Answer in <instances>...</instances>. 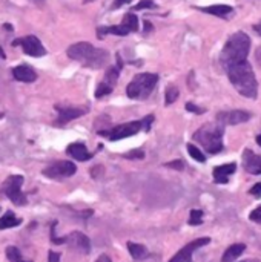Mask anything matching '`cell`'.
<instances>
[{"label": "cell", "mask_w": 261, "mask_h": 262, "mask_svg": "<svg viewBox=\"0 0 261 262\" xmlns=\"http://www.w3.org/2000/svg\"><path fill=\"white\" fill-rule=\"evenodd\" d=\"M125 157L129 158V160H131V158H140V160H141V158H144V152H143L141 149H138V151H131V152L125 154Z\"/></svg>", "instance_id": "d6a6232c"}, {"label": "cell", "mask_w": 261, "mask_h": 262, "mask_svg": "<svg viewBox=\"0 0 261 262\" xmlns=\"http://www.w3.org/2000/svg\"><path fill=\"white\" fill-rule=\"evenodd\" d=\"M250 120V113L246 110H226L217 115V121L221 126H235Z\"/></svg>", "instance_id": "30bf717a"}, {"label": "cell", "mask_w": 261, "mask_h": 262, "mask_svg": "<svg viewBox=\"0 0 261 262\" xmlns=\"http://www.w3.org/2000/svg\"><path fill=\"white\" fill-rule=\"evenodd\" d=\"M152 121H154V115H146L140 121H129V123H125L120 126H115L114 129H109V130H99V135L108 137L111 141H119V140H123V138H128V137L138 134L141 129L149 130Z\"/></svg>", "instance_id": "8992f818"}, {"label": "cell", "mask_w": 261, "mask_h": 262, "mask_svg": "<svg viewBox=\"0 0 261 262\" xmlns=\"http://www.w3.org/2000/svg\"><path fill=\"white\" fill-rule=\"evenodd\" d=\"M66 154L69 157H72L74 160L77 161H88L93 158V154L86 149V146L83 143H72L68 146V149H66Z\"/></svg>", "instance_id": "9a60e30c"}, {"label": "cell", "mask_w": 261, "mask_h": 262, "mask_svg": "<svg viewBox=\"0 0 261 262\" xmlns=\"http://www.w3.org/2000/svg\"><path fill=\"white\" fill-rule=\"evenodd\" d=\"M200 11L206 13V14H212L217 17H227L234 13V8L229 5H212V7H205V8H198Z\"/></svg>", "instance_id": "ffe728a7"}, {"label": "cell", "mask_w": 261, "mask_h": 262, "mask_svg": "<svg viewBox=\"0 0 261 262\" xmlns=\"http://www.w3.org/2000/svg\"><path fill=\"white\" fill-rule=\"evenodd\" d=\"M122 26H125L129 33L138 31V17L134 13H128L122 20Z\"/></svg>", "instance_id": "cb8c5ba5"}, {"label": "cell", "mask_w": 261, "mask_h": 262, "mask_svg": "<svg viewBox=\"0 0 261 262\" xmlns=\"http://www.w3.org/2000/svg\"><path fill=\"white\" fill-rule=\"evenodd\" d=\"M191 225H200L203 222V212L201 210H191V215H189V221H188Z\"/></svg>", "instance_id": "83f0119b"}, {"label": "cell", "mask_w": 261, "mask_h": 262, "mask_svg": "<svg viewBox=\"0 0 261 262\" xmlns=\"http://www.w3.org/2000/svg\"><path fill=\"white\" fill-rule=\"evenodd\" d=\"M211 242V238H198V239H194L192 242L186 244L176 256H173L169 262H192V254L195 250L205 247Z\"/></svg>", "instance_id": "8fae6325"}, {"label": "cell", "mask_w": 261, "mask_h": 262, "mask_svg": "<svg viewBox=\"0 0 261 262\" xmlns=\"http://www.w3.org/2000/svg\"><path fill=\"white\" fill-rule=\"evenodd\" d=\"M13 46H22L23 52L31 57H43L46 54L45 46L36 36H26L13 42Z\"/></svg>", "instance_id": "9c48e42d"}, {"label": "cell", "mask_w": 261, "mask_h": 262, "mask_svg": "<svg viewBox=\"0 0 261 262\" xmlns=\"http://www.w3.org/2000/svg\"><path fill=\"white\" fill-rule=\"evenodd\" d=\"M84 4H91V2H94V0H83Z\"/></svg>", "instance_id": "f6af8a7d"}, {"label": "cell", "mask_w": 261, "mask_h": 262, "mask_svg": "<svg viewBox=\"0 0 261 262\" xmlns=\"http://www.w3.org/2000/svg\"><path fill=\"white\" fill-rule=\"evenodd\" d=\"M151 29H152V25L146 20V22H144V31L148 33V31H151Z\"/></svg>", "instance_id": "ab89813d"}, {"label": "cell", "mask_w": 261, "mask_h": 262, "mask_svg": "<svg viewBox=\"0 0 261 262\" xmlns=\"http://www.w3.org/2000/svg\"><path fill=\"white\" fill-rule=\"evenodd\" d=\"M149 8H157V5L152 2V0H141L140 4H137L132 11H141V10H149Z\"/></svg>", "instance_id": "f1b7e54d"}, {"label": "cell", "mask_w": 261, "mask_h": 262, "mask_svg": "<svg viewBox=\"0 0 261 262\" xmlns=\"http://www.w3.org/2000/svg\"><path fill=\"white\" fill-rule=\"evenodd\" d=\"M65 244L69 245V248L83 253V254H88L91 251V242L90 238L83 235L81 231H72L69 233L68 236H65Z\"/></svg>", "instance_id": "7c38bea8"}, {"label": "cell", "mask_w": 261, "mask_h": 262, "mask_svg": "<svg viewBox=\"0 0 261 262\" xmlns=\"http://www.w3.org/2000/svg\"><path fill=\"white\" fill-rule=\"evenodd\" d=\"M128 250L131 253V256L135 260H141L148 256V248L141 245V244H135V242H128Z\"/></svg>", "instance_id": "603a6c76"}, {"label": "cell", "mask_w": 261, "mask_h": 262, "mask_svg": "<svg viewBox=\"0 0 261 262\" xmlns=\"http://www.w3.org/2000/svg\"><path fill=\"white\" fill-rule=\"evenodd\" d=\"M249 219L253 221V222H258L261 224V206H258L256 209H253L249 215Z\"/></svg>", "instance_id": "4dcf8cb0"}, {"label": "cell", "mask_w": 261, "mask_h": 262, "mask_svg": "<svg viewBox=\"0 0 261 262\" xmlns=\"http://www.w3.org/2000/svg\"><path fill=\"white\" fill-rule=\"evenodd\" d=\"M106 34H114V36H128L129 31L122 26V25H117V26H102L97 29V37L99 39H103Z\"/></svg>", "instance_id": "44dd1931"}, {"label": "cell", "mask_w": 261, "mask_h": 262, "mask_svg": "<svg viewBox=\"0 0 261 262\" xmlns=\"http://www.w3.org/2000/svg\"><path fill=\"white\" fill-rule=\"evenodd\" d=\"M188 152H189V155L195 160V161H198V163H205L206 161V157H205V154H203L197 146H194V144H188Z\"/></svg>", "instance_id": "484cf974"}, {"label": "cell", "mask_w": 261, "mask_h": 262, "mask_svg": "<svg viewBox=\"0 0 261 262\" xmlns=\"http://www.w3.org/2000/svg\"><path fill=\"white\" fill-rule=\"evenodd\" d=\"M246 250V244H232L226 248L223 253L221 262H234L237 257H240Z\"/></svg>", "instance_id": "d6986e66"}, {"label": "cell", "mask_w": 261, "mask_h": 262, "mask_svg": "<svg viewBox=\"0 0 261 262\" xmlns=\"http://www.w3.org/2000/svg\"><path fill=\"white\" fill-rule=\"evenodd\" d=\"M243 164L246 172L252 175H261V157L253 154L252 151L246 149L243 154Z\"/></svg>", "instance_id": "5bb4252c"}, {"label": "cell", "mask_w": 261, "mask_h": 262, "mask_svg": "<svg viewBox=\"0 0 261 262\" xmlns=\"http://www.w3.org/2000/svg\"><path fill=\"white\" fill-rule=\"evenodd\" d=\"M157 81H158L157 74H151V72L137 74L132 78V81L128 84L126 94L132 100H144V98H148L151 95Z\"/></svg>", "instance_id": "5b68a950"}, {"label": "cell", "mask_w": 261, "mask_h": 262, "mask_svg": "<svg viewBox=\"0 0 261 262\" xmlns=\"http://www.w3.org/2000/svg\"><path fill=\"white\" fill-rule=\"evenodd\" d=\"M55 110L59 112V118H57L55 124H66L78 116H81L86 110L80 109V107H72V106H60V104H55Z\"/></svg>", "instance_id": "4fadbf2b"}, {"label": "cell", "mask_w": 261, "mask_h": 262, "mask_svg": "<svg viewBox=\"0 0 261 262\" xmlns=\"http://www.w3.org/2000/svg\"><path fill=\"white\" fill-rule=\"evenodd\" d=\"M13 75L17 81H22V83H33L37 80V74L36 71L28 66V65H19L13 69Z\"/></svg>", "instance_id": "2e32d148"}, {"label": "cell", "mask_w": 261, "mask_h": 262, "mask_svg": "<svg viewBox=\"0 0 261 262\" xmlns=\"http://www.w3.org/2000/svg\"><path fill=\"white\" fill-rule=\"evenodd\" d=\"M111 92H112V87L106 86L105 83H100V84L97 86V89H96V97H97V98H102V97H105V95H108V94H111Z\"/></svg>", "instance_id": "f546056e"}, {"label": "cell", "mask_w": 261, "mask_h": 262, "mask_svg": "<svg viewBox=\"0 0 261 262\" xmlns=\"http://www.w3.org/2000/svg\"><path fill=\"white\" fill-rule=\"evenodd\" d=\"M48 262H60V254L55 251L48 253Z\"/></svg>", "instance_id": "8d00e7d4"}, {"label": "cell", "mask_w": 261, "mask_h": 262, "mask_svg": "<svg viewBox=\"0 0 261 262\" xmlns=\"http://www.w3.org/2000/svg\"><path fill=\"white\" fill-rule=\"evenodd\" d=\"M20 224H22V219L20 218H16V215L13 212H7L2 218H0V230L17 227Z\"/></svg>", "instance_id": "7402d4cb"}, {"label": "cell", "mask_w": 261, "mask_h": 262, "mask_svg": "<svg viewBox=\"0 0 261 262\" xmlns=\"http://www.w3.org/2000/svg\"><path fill=\"white\" fill-rule=\"evenodd\" d=\"M7 257L10 259V262H31V260H25L20 250L14 245H10L7 248Z\"/></svg>", "instance_id": "d4e9b609"}, {"label": "cell", "mask_w": 261, "mask_h": 262, "mask_svg": "<svg viewBox=\"0 0 261 262\" xmlns=\"http://www.w3.org/2000/svg\"><path fill=\"white\" fill-rule=\"evenodd\" d=\"M241 262H259L258 259H246V260H241Z\"/></svg>", "instance_id": "b9f144b4"}, {"label": "cell", "mask_w": 261, "mask_h": 262, "mask_svg": "<svg viewBox=\"0 0 261 262\" xmlns=\"http://www.w3.org/2000/svg\"><path fill=\"white\" fill-rule=\"evenodd\" d=\"M237 170V164L235 163H230V164H223L214 169V181L217 184H226L229 181V177L232 173Z\"/></svg>", "instance_id": "e0dca14e"}, {"label": "cell", "mask_w": 261, "mask_h": 262, "mask_svg": "<svg viewBox=\"0 0 261 262\" xmlns=\"http://www.w3.org/2000/svg\"><path fill=\"white\" fill-rule=\"evenodd\" d=\"M132 0H115V2L112 4V7H111V10H119L120 7H123V5H128V4H131Z\"/></svg>", "instance_id": "d590c367"}, {"label": "cell", "mask_w": 261, "mask_h": 262, "mask_svg": "<svg viewBox=\"0 0 261 262\" xmlns=\"http://www.w3.org/2000/svg\"><path fill=\"white\" fill-rule=\"evenodd\" d=\"M249 52H250V37L246 33L238 31L227 39L220 55V63L224 69H227L234 65L246 62Z\"/></svg>", "instance_id": "7a4b0ae2"}, {"label": "cell", "mask_w": 261, "mask_h": 262, "mask_svg": "<svg viewBox=\"0 0 261 262\" xmlns=\"http://www.w3.org/2000/svg\"><path fill=\"white\" fill-rule=\"evenodd\" d=\"M66 54H68V57L71 58V60L80 62L83 66H88V68H93V69L103 68L105 65H108L109 58H111L108 51L94 48L88 42H78L75 45H71L68 48Z\"/></svg>", "instance_id": "3957f363"}, {"label": "cell", "mask_w": 261, "mask_h": 262, "mask_svg": "<svg viewBox=\"0 0 261 262\" xmlns=\"http://www.w3.org/2000/svg\"><path fill=\"white\" fill-rule=\"evenodd\" d=\"M96 262H112L111 259H109V256H106V254H102Z\"/></svg>", "instance_id": "f35d334b"}, {"label": "cell", "mask_w": 261, "mask_h": 262, "mask_svg": "<svg viewBox=\"0 0 261 262\" xmlns=\"http://www.w3.org/2000/svg\"><path fill=\"white\" fill-rule=\"evenodd\" d=\"M166 167H170V169H177V170H183L185 169V164L183 161H170V163H166Z\"/></svg>", "instance_id": "836d02e7"}, {"label": "cell", "mask_w": 261, "mask_h": 262, "mask_svg": "<svg viewBox=\"0 0 261 262\" xmlns=\"http://www.w3.org/2000/svg\"><path fill=\"white\" fill-rule=\"evenodd\" d=\"M255 60H256V63L261 66V46L255 51Z\"/></svg>", "instance_id": "74e56055"}, {"label": "cell", "mask_w": 261, "mask_h": 262, "mask_svg": "<svg viewBox=\"0 0 261 262\" xmlns=\"http://www.w3.org/2000/svg\"><path fill=\"white\" fill-rule=\"evenodd\" d=\"M223 126L218 123H206L203 124L195 134L194 141H197L208 154H220L223 151Z\"/></svg>", "instance_id": "277c9868"}, {"label": "cell", "mask_w": 261, "mask_h": 262, "mask_svg": "<svg viewBox=\"0 0 261 262\" xmlns=\"http://www.w3.org/2000/svg\"><path fill=\"white\" fill-rule=\"evenodd\" d=\"M23 184V177L22 175H11L5 180V183L2 184V190L16 206H25L26 204V195L20 190Z\"/></svg>", "instance_id": "52a82bcc"}, {"label": "cell", "mask_w": 261, "mask_h": 262, "mask_svg": "<svg viewBox=\"0 0 261 262\" xmlns=\"http://www.w3.org/2000/svg\"><path fill=\"white\" fill-rule=\"evenodd\" d=\"M256 143H258V146L261 148V135H258V137H256Z\"/></svg>", "instance_id": "7bdbcfd3"}, {"label": "cell", "mask_w": 261, "mask_h": 262, "mask_svg": "<svg viewBox=\"0 0 261 262\" xmlns=\"http://www.w3.org/2000/svg\"><path fill=\"white\" fill-rule=\"evenodd\" d=\"M250 195H253L255 198H261V183H256L250 190H249Z\"/></svg>", "instance_id": "e575fe53"}, {"label": "cell", "mask_w": 261, "mask_h": 262, "mask_svg": "<svg viewBox=\"0 0 261 262\" xmlns=\"http://www.w3.org/2000/svg\"><path fill=\"white\" fill-rule=\"evenodd\" d=\"M253 29H255V31L261 36V20H259V23H256L255 26H253Z\"/></svg>", "instance_id": "60d3db41"}, {"label": "cell", "mask_w": 261, "mask_h": 262, "mask_svg": "<svg viewBox=\"0 0 261 262\" xmlns=\"http://www.w3.org/2000/svg\"><path fill=\"white\" fill-rule=\"evenodd\" d=\"M179 95H180V92H179V89L176 86H167L166 87V104H172L173 101H176L177 98H179Z\"/></svg>", "instance_id": "4316f807"}, {"label": "cell", "mask_w": 261, "mask_h": 262, "mask_svg": "<svg viewBox=\"0 0 261 262\" xmlns=\"http://www.w3.org/2000/svg\"><path fill=\"white\" fill-rule=\"evenodd\" d=\"M186 110L188 112H192V113H205L206 112V109H203V107H198L197 104H194V103H186Z\"/></svg>", "instance_id": "1f68e13d"}, {"label": "cell", "mask_w": 261, "mask_h": 262, "mask_svg": "<svg viewBox=\"0 0 261 262\" xmlns=\"http://www.w3.org/2000/svg\"><path fill=\"white\" fill-rule=\"evenodd\" d=\"M122 68H123V62H122L120 55L117 54V66H111V68H108V71H106L105 78H103L102 83H105L106 86H109V87H112V89H114L115 83H117V80H119V75H120Z\"/></svg>", "instance_id": "ac0fdd59"}, {"label": "cell", "mask_w": 261, "mask_h": 262, "mask_svg": "<svg viewBox=\"0 0 261 262\" xmlns=\"http://www.w3.org/2000/svg\"><path fill=\"white\" fill-rule=\"evenodd\" d=\"M232 86L235 87L237 92L241 94L246 98H256L258 95V83L253 74V69L250 66V63L241 62L238 65H234L227 69H224Z\"/></svg>", "instance_id": "6da1fadb"}, {"label": "cell", "mask_w": 261, "mask_h": 262, "mask_svg": "<svg viewBox=\"0 0 261 262\" xmlns=\"http://www.w3.org/2000/svg\"><path fill=\"white\" fill-rule=\"evenodd\" d=\"M77 172V167L71 161H57L46 169H43V175L51 180H65L69 178Z\"/></svg>", "instance_id": "ba28073f"}, {"label": "cell", "mask_w": 261, "mask_h": 262, "mask_svg": "<svg viewBox=\"0 0 261 262\" xmlns=\"http://www.w3.org/2000/svg\"><path fill=\"white\" fill-rule=\"evenodd\" d=\"M31 2H34V4H43V0H31Z\"/></svg>", "instance_id": "ee69618b"}]
</instances>
